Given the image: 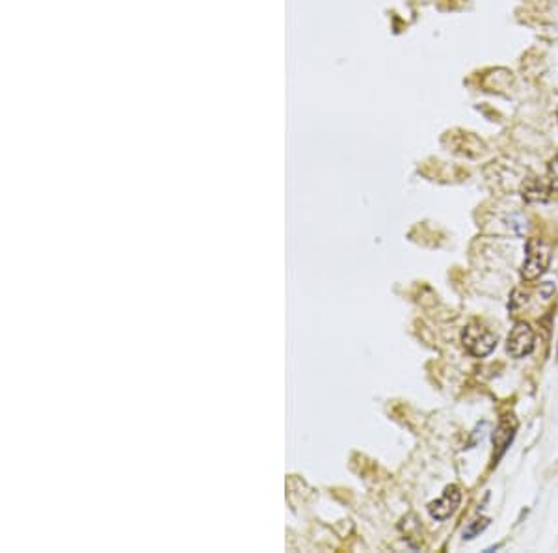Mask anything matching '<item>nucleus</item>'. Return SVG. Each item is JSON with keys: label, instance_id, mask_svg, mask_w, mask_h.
Wrapping results in <instances>:
<instances>
[{"label": "nucleus", "instance_id": "f257e3e1", "mask_svg": "<svg viewBox=\"0 0 558 553\" xmlns=\"http://www.w3.org/2000/svg\"><path fill=\"white\" fill-rule=\"evenodd\" d=\"M462 343L463 346H465V351L469 352L471 356L484 358L495 351V346H497V335H495L489 328L484 326V324L473 321L463 328Z\"/></svg>", "mask_w": 558, "mask_h": 553}, {"label": "nucleus", "instance_id": "f03ea898", "mask_svg": "<svg viewBox=\"0 0 558 553\" xmlns=\"http://www.w3.org/2000/svg\"><path fill=\"white\" fill-rule=\"evenodd\" d=\"M551 263V246L540 238H530L527 243V256L523 261L521 276L527 281H534L547 272Z\"/></svg>", "mask_w": 558, "mask_h": 553}, {"label": "nucleus", "instance_id": "7ed1b4c3", "mask_svg": "<svg viewBox=\"0 0 558 553\" xmlns=\"http://www.w3.org/2000/svg\"><path fill=\"white\" fill-rule=\"evenodd\" d=\"M536 335L534 330L527 322H516L508 335L506 351L512 358H525L534 351Z\"/></svg>", "mask_w": 558, "mask_h": 553}, {"label": "nucleus", "instance_id": "20e7f679", "mask_svg": "<svg viewBox=\"0 0 558 553\" xmlns=\"http://www.w3.org/2000/svg\"><path fill=\"white\" fill-rule=\"evenodd\" d=\"M460 501H462V492H460V488H458L456 484H451V486L445 488V492H443V495H441L440 500L432 501V503L428 505V512H430V516L432 518L443 522V520L451 518L452 514L458 511Z\"/></svg>", "mask_w": 558, "mask_h": 553}, {"label": "nucleus", "instance_id": "39448f33", "mask_svg": "<svg viewBox=\"0 0 558 553\" xmlns=\"http://www.w3.org/2000/svg\"><path fill=\"white\" fill-rule=\"evenodd\" d=\"M516 428L517 423L512 416H506L501 419L499 427L495 428V432H493V446L497 447V451H499L497 453V458L508 449V446L514 440V436H516Z\"/></svg>", "mask_w": 558, "mask_h": 553}, {"label": "nucleus", "instance_id": "423d86ee", "mask_svg": "<svg viewBox=\"0 0 558 553\" xmlns=\"http://www.w3.org/2000/svg\"><path fill=\"white\" fill-rule=\"evenodd\" d=\"M549 188H551V186H546V183L540 181L538 177L525 179L521 186L523 200H527V202L530 203L547 202V200H549Z\"/></svg>", "mask_w": 558, "mask_h": 553}, {"label": "nucleus", "instance_id": "0eeeda50", "mask_svg": "<svg viewBox=\"0 0 558 553\" xmlns=\"http://www.w3.org/2000/svg\"><path fill=\"white\" fill-rule=\"evenodd\" d=\"M487 525H489V518H478V520L471 522V524L465 527V531H463V538H465V541L475 538V536L480 535L482 531L487 529Z\"/></svg>", "mask_w": 558, "mask_h": 553}, {"label": "nucleus", "instance_id": "6e6552de", "mask_svg": "<svg viewBox=\"0 0 558 553\" xmlns=\"http://www.w3.org/2000/svg\"><path fill=\"white\" fill-rule=\"evenodd\" d=\"M547 177H549V186H551V191L558 192V155L549 162Z\"/></svg>", "mask_w": 558, "mask_h": 553}, {"label": "nucleus", "instance_id": "1a4fd4ad", "mask_svg": "<svg viewBox=\"0 0 558 553\" xmlns=\"http://www.w3.org/2000/svg\"><path fill=\"white\" fill-rule=\"evenodd\" d=\"M557 356H558V345H557Z\"/></svg>", "mask_w": 558, "mask_h": 553}]
</instances>
